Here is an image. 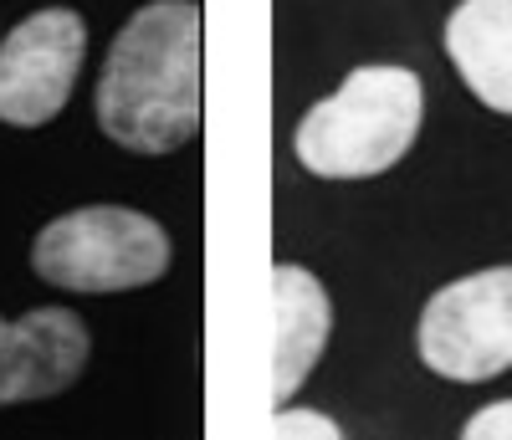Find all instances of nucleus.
<instances>
[{
  "mask_svg": "<svg viewBox=\"0 0 512 440\" xmlns=\"http://www.w3.org/2000/svg\"><path fill=\"white\" fill-rule=\"evenodd\" d=\"M425 123V82L410 67H354L323 103L303 113L292 154L318 180H374L395 169Z\"/></svg>",
  "mask_w": 512,
  "mask_h": 440,
  "instance_id": "obj_2",
  "label": "nucleus"
},
{
  "mask_svg": "<svg viewBox=\"0 0 512 440\" xmlns=\"http://www.w3.org/2000/svg\"><path fill=\"white\" fill-rule=\"evenodd\" d=\"M88 323L67 307H31L26 318H0V405L52 400L88 369Z\"/></svg>",
  "mask_w": 512,
  "mask_h": 440,
  "instance_id": "obj_6",
  "label": "nucleus"
},
{
  "mask_svg": "<svg viewBox=\"0 0 512 440\" xmlns=\"http://www.w3.org/2000/svg\"><path fill=\"white\" fill-rule=\"evenodd\" d=\"M272 440H344V425L323 410H297V405H277L272 415Z\"/></svg>",
  "mask_w": 512,
  "mask_h": 440,
  "instance_id": "obj_9",
  "label": "nucleus"
},
{
  "mask_svg": "<svg viewBox=\"0 0 512 440\" xmlns=\"http://www.w3.org/2000/svg\"><path fill=\"white\" fill-rule=\"evenodd\" d=\"M205 118V16L195 0H149L113 36L98 77V128L128 154H175Z\"/></svg>",
  "mask_w": 512,
  "mask_h": 440,
  "instance_id": "obj_1",
  "label": "nucleus"
},
{
  "mask_svg": "<svg viewBox=\"0 0 512 440\" xmlns=\"http://www.w3.org/2000/svg\"><path fill=\"white\" fill-rule=\"evenodd\" d=\"M441 41L466 93L487 113L512 118V0H461Z\"/></svg>",
  "mask_w": 512,
  "mask_h": 440,
  "instance_id": "obj_8",
  "label": "nucleus"
},
{
  "mask_svg": "<svg viewBox=\"0 0 512 440\" xmlns=\"http://www.w3.org/2000/svg\"><path fill=\"white\" fill-rule=\"evenodd\" d=\"M88 57V26L77 11L52 6L26 16L6 41H0V123L11 128H41L52 123Z\"/></svg>",
  "mask_w": 512,
  "mask_h": 440,
  "instance_id": "obj_5",
  "label": "nucleus"
},
{
  "mask_svg": "<svg viewBox=\"0 0 512 440\" xmlns=\"http://www.w3.org/2000/svg\"><path fill=\"white\" fill-rule=\"evenodd\" d=\"M420 364L451 384H487L512 369V261L446 282L420 307Z\"/></svg>",
  "mask_w": 512,
  "mask_h": 440,
  "instance_id": "obj_4",
  "label": "nucleus"
},
{
  "mask_svg": "<svg viewBox=\"0 0 512 440\" xmlns=\"http://www.w3.org/2000/svg\"><path fill=\"white\" fill-rule=\"evenodd\" d=\"M169 231L154 215L128 210V205H82L41 226L31 241V267L41 282L62 292H134L169 272Z\"/></svg>",
  "mask_w": 512,
  "mask_h": 440,
  "instance_id": "obj_3",
  "label": "nucleus"
},
{
  "mask_svg": "<svg viewBox=\"0 0 512 440\" xmlns=\"http://www.w3.org/2000/svg\"><path fill=\"white\" fill-rule=\"evenodd\" d=\"M333 333V302L323 282L297 267L277 261L272 267V405H287L318 369Z\"/></svg>",
  "mask_w": 512,
  "mask_h": 440,
  "instance_id": "obj_7",
  "label": "nucleus"
},
{
  "mask_svg": "<svg viewBox=\"0 0 512 440\" xmlns=\"http://www.w3.org/2000/svg\"><path fill=\"white\" fill-rule=\"evenodd\" d=\"M461 440H512V400L482 405L472 420L461 425Z\"/></svg>",
  "mask_w": 512,
  "mask_h": 440,
  "instance_id": "obj_10",
  "label": "nucleus"
}]
</instances>
